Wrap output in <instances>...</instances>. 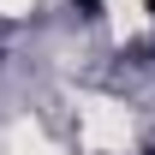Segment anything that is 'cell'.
Listing matches in <instances>:
<instances>
[{
  "label": "cell",
  "instance_id": "6da1fadb",
  "mask_svg": "<svg viewBox=\"0 0 155 155\" xmlns=\"http://www.w3.org/2000/svg\"><path fill=\"white\" fill-rule=\"evenodd\" d=\"M78 6H84V12H96V6H101V0H78Z\"/></svg>",
  "mask_w": 155,
  "mask_h": 155
}]
</instances>
